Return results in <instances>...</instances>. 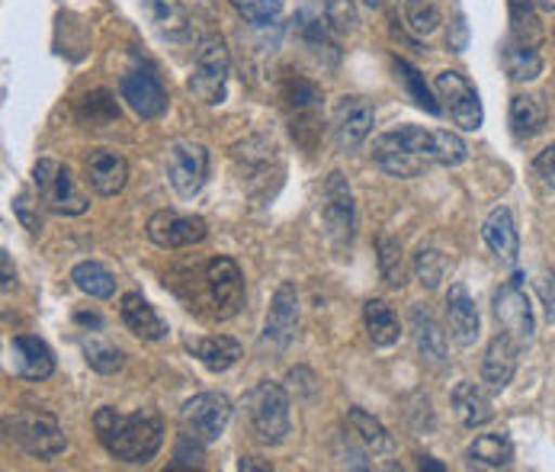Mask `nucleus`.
Instances as JSON below:
<instances>
[{"mask_svg":"<svg viewBox=\"0 0 555 472\" xmlns=\"http://www.w3.org/2000/svg\"><path fill=\"white\" fill-rule=\"evenodd\" d=\"M537 293H540V299H543L546 318H550V321H555V273L553 270H543V273L537 277Z\"/></svg>","mask_w":555,"mask_h":472,"instance_id":"49530a36","label":"nucleus"},{"mask_svg":"<svg viewBox=\"0 0 555 472\" xmlns=\"http://www.w3.org/2000/svg\"><path fill=\"white\" fill-rule=\"evenodd\" d=\"M318 13L327 20V26L334 33H353L360 23L353 0H318Z\"/></svg>","mask_w":555,"mask_h":472,"instance_id":"a19ab883","label":"nucleus"},{"mask_svg":"<svg viewBox=\"0 0 555 472\" xmlns=\"http://www.w3.org/2000/svg\"><path fill=\"white\" fill-rule=\"evenodd\" d=\"M550 123V110L543 103V97L537 93H517L511 100V132L520 139V142H530L537 139Z\"/></svg>","mask_w":555,"mask_h":472,"instance_id":"393cba45","label":"nucleus"},{"mask_svg":"<svg viewBox=\"0 0 555 472\" xmlns=\"http://www.w3.org/2000/svg\"><path fill=\"white\" fill-rule=\"evenodd\" d=\"M238 470L241 472H270V463H257L254 457H241Z\"/></svg>","mask_w":555,"mask_h":472,"instance_id":"8fccbe9b","label":"nucleus"},{"mask_svg":"<svg viewBox=\"0 0 555 472\" xmlns=\"http://www.w3.org/2000/svg\"><path fill=\"white\" fill-rule=\"evenodd\" d=\"M434 90H437V100H443V110L450 113V119L463 132H478L481 129L485 113H481L478 90L460 72H440L437 80H434Z\"/></svg>","mask_w":555,"mask_h":472,"instance_id":"9b49d317","label":"nucleus"},{"mask_svg":"<svg viewBox=\"0 0 555 472\" xmlns=\"http://www.w3.org/2000/svg\"><path fill=\"white\" fill-rule=\"evenodd\" d=\"M411 331H414V344L424 363H430L434 370H443L450 363L447 357V331L440 328V321L430 315V309L414 306L411 309Z\"/></svg>","mask_w":555,"mask_h":472,"instance_id":"4be33fe9","label":"nucleus"},{"mask_svg":"<svg viewBox=\"0 0 555 472\" xmlns=\"http://www.w3.org/2000/svg\"><path fill=\"white\" fill-rule=\"evenodd\" d=\"M139 3H142L149 23L158 29L164 39H173V42L186 39V33H190V13H186L183 0H139Z\"/></svg>","mask_w":555,"mask_h":472,"instance_id":"a878e982","label":"nucleus"},{"mask_svg":"<svg viewBox=\"0 0 555 472\" xmlns=\"http://www.w3.org/2000/svg\"><path fill=\"white\" fill-rule=\"evenodd\" d=\"M321 219H324V232L334 241V247H350L353 241V193L350 183L340 170H331L324 180V203H321Z\"/></svg>","mask_w":555,"mask_h":472,"instance_id":"1a4fd4ad","label":"nucleus"},{"mask_svg":"<svg viewBox=\"0 0 555 472\" xmlns=\"http://www.w3.org/2000/svg\"><path fill=\"white\" fill-rule=\"evenodd\" d=\"M447 321H450V334L460 347H476L478 334H481V318H478V306L463 283H453L447 293Z\"/></svg>","mask_w":555,"mask_h":472,"instance_id":"412c9836","label":"nucleus"},{"mask_svg":"<svg viewBox=\"0 0 555 472\" xmlns=\"http://www.w3.org/2000/svg\"><path fill=\"white\" fill-rule=\"evenodd\" d=\"M33 183H36V193H39V203L49 213H55V216H80L90 206V200L83 196V190L75 183L72 170L62 161H55V157L36 161Z\"/></svg>","mask_w":555,"mask_h":472,"instance_id":"20e7f679","label":"nucleus"},{"mask_svg":"<svg viewBox=\"0 0 555 472\" xmlns=\"http://www.w3.org/2000/svg\"><path fill=\"white\" fill-rule=\"evenodd\" d=\"M0 267H3V296H7L13 290V283H16V273H13V264H10L7 251H0Z\"/></svg>","mask_w":555,"mask_h":472,"instance_id":"09e8293b","label":"nucleus"},{"mask_svg":"<svg viewBox=\"0 0 555 472\" xmlns=\"http://www.w3.org/2000/svg\"><path fill=\"white\" fill-rule=\"evenodd\" d=\"M10 354H13L16 373L23 380H29V383H42V380H49L55 373V354L36 334H16L13 344H10Z\"/></svg>","mask_w":555,"mask_h":472,"instance_id":"6ab92c4d","label":"nucleus"},{"mask_svg":"<svg viewBox=\"0 0 555 472\" xmlns=\"http://www.w3.org/2000/svg\"><path fill=\"white\" fill-rule=\"evenodd\" d=\"M203 283L219 318H232L244 303V277L232 257H212L203 267Z\"/></svg>","mask_w":555,"mask_h":472,"instance_id":"ddd939ff","label":"nucleus"},{"mask_svg":"<svg viewBox=\"0 0 555 472\" xmlns=\"http://www.w3.org/2000/svg\"><path fill=\"white\" fill-rule=\"evenodd\" d=\"M72 280L83 296L90 299H113L116 296V277L106 264L100 260H80L72 270Z\"/></svg>","mask_w":555,"mask_h":472,"instance_id":"c756f323","label":"nucleus"},{"mask_svg":"<svg viewBox=\"0 0 555 472\" xmlns=\"http://www.w3.org/2000/svg\"><path fill=\"white\" fill-rule=\"evenodd\" d=\"M376 126V110L366 97H344L337 100L334 113H331V132H334V145L340 152H353L360 149L370 132Z\"/></svg>","mask_w":555,"mask_h":472,"instance_id":"f8f14e48","label":"nucleus"},{"mask_svg":"<svg viewBox=\"0 0 555 472\" xmlns=\"http://www.w3.org/2000/svg\"><path fill=\"white\" fill-rule=\"evenodd\" d=\"M537 0H507V16H511V42L524 49H540L543 46V23L537 13Z\"/></svg>","mask_w":555,"mask_h":472,"instance_id":"bb28decb","label":"nucleus"},{"mask_svg":"<svg viewBox=\"0 0 555 472\" xmlns=\"http://www.w3.org/2000/svg\"><path fill=\"white\" fill-rule=\"evenodd\" d=\"M83 167H87V183L96 196H116L129 183V161L116 149H93Z\"/></svg>","mask_w":555,"mask_h":472,"instance_id":"a211bd4d","label":"nucleus"},{"mask_svg":"<svg viewBox=\"0 0 555 472\" xmlns=\"http://www.w3.org/2000/svg\"><path fill=\"white\" fill-rule=\"evenodd\" d=\"M494 318H498L501 331L511 334L520 347L533 341L537 318H533V306L527 296V277L520 270L507 283H501V290L494 293Z\"/></svg>","mask_w":555,"mask_h":472,"instance_id":"6e6552de","label":"nucleus"},{"mask_svg":"<svg viewBox=\"0 0 555 472\" xmlns=\"http://www.w3.org/2000/svg\"><path fill=\"white\" fill-rule=\"evenodd\" d=\"M229 75H232V55H229L225 39L216 33L203 36L196 59H193V75L186 80L190 93L206 106H219L225 100Z\"/></svg>","mask_w":555,"mask_h":472,"instance_id":"7ed1b4c3","label":"nucleus"},{"mask_svg":"<svg viewBox=\"0 0 555 472\" xmlns=\"http://www.w3.org/2000/svg\"><path fill=\"white\" fill-rule=\"evenodd\" d=\"M203 460H206V444L180 434L177 450H173V467H203Z\"/></svg>","mask_w":555,"mask_h":472,"instance_id":"c03bdc74","label":"nucleus"},{"mask_svg":"<svg viewBox=\"0 0 555 472\" xmlns=\"http://www.w3.org/2000/svg\"><path fill=\"white\" fill-rule=\"evenodd\" d=\"M373 161L389 174V177H398V180H411V177H421L430 164L427 161H421V157L408 155V152H401L398 145H392L386 136H379L376 142H373Z\"/></svg>","mask_w":555,"mask_h":472,"instance_id":"c85d7f7f","label":"nucleus"},{"mask_svg":"<svg viewBox=\"0 0 555 472\" xmlns=\"http://www.w3.org/2000/svg\"><path fill=\"white\" fill-rule=\"evenodd\" d=\"M501 62H504L511 80H533L540 78V72H543L540 49H524V46H517V42H511V39H507L504 49H501Z\"/></svg>","mask_w":555,"mask_h":472,"instance_id":"72a5a7b5","label":"nucleus"},{"mask_svg":"<svg viewBox=\"0 0 555 472\" xmlns=\"http://www.w3.org/2000/svg\"><path fill=\"white\" fill-rule=\"evenodd\" d=\"M93 431L113 460L132 463V467L152 463L164 447V421L152 408H139L132 414H122V411L103 405L93 414Z\"/></svg>","mask_w":555,"mask_h":472,"instance_id":"f257e3e1","label":"nucleus"},{"mask_svg":"<svg viewBox=\"0 0 555 472\" xmlns=\"http://www.w3.org/2000/svg\"><path fill=\"white\" fill-rule=\"evenodd\" d=\"M363 321H366V334H370L373 347H392V344H398L401 324H398L396 312L389 309V303L370 299L363 306Z\"/></svg>","mask_w":555,"mask_h":472,"instance_id":"7c9ffc66","label":"nucleus"},{"mask_svg":"<svg viewBox=\"0 0 555 472\" xmlns=\"http://www.w3.org/2000/svg\"><path fill=\"white\" fill-rule=\"evenodd\" d=\"M404 23L414 36H430L440 26V7L434 0H408Z\"/></svg>","mask_w":555,"mask_h":472,"instance_id":"4c0bfd02","label":"nucleus"},{"mask_svg":"<svg viewBox=\"0 0 555 472\" xmlns=\"http://www.w3.org/2000/svg\"><path fill=\"white\" fill-rule=\"evenodd\" d=\"M145 235L164 251H180V247L199 244L203 238L209 235V226L199 216H186V213H177V209H160L149 219Z\"/></svg>","mask_w":555,"mask_h":472,"instance_id":"4468645a","label":"nucleus"},{"mask_svg":"<svg viewBox=\"0 0 555 472\" xmlns=\"http://www.w3.org/2000/svg\"><path fill=\"white\" fill-rule=\"evenodd\" d=\"M80 116L90 119V126H109V123L119 119V106H116V100L106 90H93V93L83 97Z\"/></svg>","mask_w":555,"mask_h":472,"instance_id":"ea45409f","label":"nucleus"},{"mask_svg":"<svg viewBox=\"0 0 555 472\" xmlns=\"http://www.w3.org/2000/svg\"><path fill=\"white\" fill-rule=\"evenodd\" d=\"M366 3H376V0H366Z\"/></svg>","mask_w":555,"mask_h":472,"instance_id":"864d4df0","label":"nucleus"},{"mask_svg":"<svg viewBox=\"0 0 555 472\" xmlns=\"http://www.w3.org/2000/svg\"><path fill=\"white\" fill-rule=\"evenodd\" d=\"M232 421V401L222 393H199L180 408V434L199 441V444H216Z\"/></svg>","mask_w":555,"mask_h":472,"instance_id":"0eeeda50","label":"nucleus"},{"mask_svg":"<svg viewBox=\"0 0 555 472\" xmlns=\"http://www.w3.org/2000/svg\"><path fill=\"white\" fill-rule=\"evenodd\" d=\"M453 411L466 428H485L494 418L491 398L478 386V383H460L453 390Z\"/></svg>","mask_w":555,"mask_h":472,"instance_id":"cd10ccee","label":"nucleus"},{"mask_svg":"<svg viewBox=\"0 0 555 472\" xmlns=\"http://www.w3.org/2000/svg\"><path fill=\"white\" fill-rule=\"evenodd\" d=\"M7 431L33 460H46L49 463V460L62 457L65 447H68V437H65L62 424L55 421V414L39 411V408L23 411L13 421H7Z\"/></svg>","mask_w":555,"mask_h":472,"instance_id":"423d86ee","label":"nucleus"},{"mask_svg":"<svg viewBox=\"0 0 555 472\" xmlns=\"http://www.w3.org/2000/svg\"><path fill=\"white\" fill-rule=\"evenodd\" d=\"M469 460L488 470H501L514 463V444L507 434H478L469 447Z\"/></svg>","mask_w":555,"mask_h":472,"instance_id":"473e14b6","label":"nucleus"},{"mask_svg":"<svg viewBox=\"0 0 555 472\" xmlns=\"http://www.w3.org/2000/svg\"><path fill=\"white\" fill-rule=\"evenodd\" d=\"M244 418L250 424V434L267 444L280 447L289 431H293V414H289V395L280 383H257L244 395Z\"/></svg>","mask_w":555,"mask_h":472,"instance_id":"f03ea898","label":"nucleus"},{"mask_svg":"<svg viewBox=\"0 0 555 472\" xmlns=\"http://www.w3.org/2000/svg\"><path fill=\"white\" fill-rule=\"evenodd\" d=\"M183 347L193 360H199L212 373L232 370L244 357V347L229 334H190V337H183Z\"/></svg>","mask_w":555,"mask_h":472,"instance_id":"f3484780","label":"nucleus"},{"mask_svg":"<svg viewBox=\"0 0 555 472\" xmlns=\"http://www.w3.org/2000/svg\"><path fill=\"white\" fill-rule=\"evenodd\" d=\"M421 470H434V472H443L447 467L443 463H437L434 457H421Z\"/></svg>","mask_w":555,"mask_h":472,"instance_id":"3c124183","label":"nucleus"},{"mask_svg":"<svg viewBox=\"0 0 555 472\" xmlns=\"http://www.w3.org/2000/svg\"><path fill=\"white\" fill-rule=\"evenodd\" d=\"M481 238L488 244V251L501 260V264H517V254H520V235H517V222H514V213L507 206H494L481 226Z\"/></svg>","mask_w":555,"mask_h":472,"instance_id":"5701e85b","label":"nucleus"},{"mask_svg":"<svg viewBox=\"0 0 555 472\" xmlns=\"http://www.w3.org/2000/svg\"><path fill=\"white\" fill-rule=\"evenodd\" d=\"M296 328H299V290L293 283H280V290L270 303L263 337L276 347H286L296 337Z\"/></svg>","mask_w":555,"mask_h":472,"instance_id":"aec40b11","label":"nucleus"},{"mask_svg":"<svg viewBox=\"0 0 555 472\" xmlns=\"http://www.w3.org/2000/svg\"><path fill=\"white\" fill-rule=\"evenodd\" d=\"M80 350H83L87 367L96 370V373H103V377L122 370V363H126L122 350L116 344H109L106 337H80Z\"/></svg>","mask_w":555,"mask_h":472,"instance_id":"f704fd0d","label":"nucleus"},{"mask_svg":"<svg viewBox=\"0 0 555 472\" xmlns=\"http://www.w3.org/2000/svg\"><path fill=\"white\" fill-rule=\"evenodd\" d=\"M533 174L540 177V183H543V187L555 190V142L550 145V149H543L540 155L533 157Z\"/></svg>","mask_w":555,"mask_h":472,"instance_id":"a18cd8bd","label":"nucleus"},{"mask_svg":"<svg viewBox=\"0 0 555 472\" xmlns=\"http://www.w3.org/2000/svg\"><path fill=\"white\" fill-rule=\"evenodd\" d=\"M167 180L180 196H196L209 180V149L199 142H173L167 152Z\"/></svg>","mask_w":555,"mask_h":472,"instance_id":"9d476101","label":"nucleus"},{"mask_svg":"<svg viewBox=\"0 0 555 472\" xmlns=\"http://www.w3.org/2000/svg\"><path fill=\"white\" fill-rule=\"evenodd\" d=\"M232 7L250 26H270L283 16V0H232Z\"/></svg>","mask_w":555,"mask_h":472,"instance_id":"79ce46f5","label":"nucleus"},{"mask_svg":"<svg viewBox=\"0 0 555 472\" xmlns=\"http://www.w3.org/2000/svg\"><path fill=\"white\" fill-rule=\"evenodd\" d=\"M466 42H469V23H466V16H463V13H456V16H453V23H450L447 46H450L453 52H463V49H466Z\"/></svg>","mask_w":555,"mask_h":472,"instance_id":"de8ad7c7","label":"nucleus"},{"mask_svg":"<svg viewBox=\"0 0 555 472\" xmlns=\"http://www.w3.org/2000/svg\"><path fill=\"white\" fill-rule=\"evenodd\" d=\"M376 257H379V273L389 286L401 290L408 283V267H404V254L396 238L383 235L376 241Z\"/></svg>","mask_w":555,"mask_h":472,"instance_id":"c9c22d12","label":"nucleus"},{"mask_svg":"<svg viewBox=\"0 0 555 472\" xmlns=\"http://www.w3.org/2000/svg\"><path fill=\"white\" fill-rule=\"evenodd\" d=\"M347 424H350V431H353V437L363 444V450L366 454H389L392 450V437H389V431L373 418V414H366L363 408H350L347 411Z\"/></svg>","mask_w":555,"mask_h":472,"instance_id":"2f4dec72","label":"nucleus"},{"mask_svg":"<svg viewBox=\"0 0 555 472\" xmlns=\"http://www.w3.org/2000/svg\"><path fill=\"white\" fill-rule=\"evenodd\" d=\"M447 273V257L437 247H421L414 254V277L421 280L424 290H437Z\"/></svg>","mask_w":555,"mask_h":472,"instance_id":"e433bc0d","label":"nucleus"},{"mask_svg":"<svg viewBox=\"0 0 555 472\" xmlns=\"http://www.w3.org/2000/svg\"><path fill=\"white\" fill-rule=\"evenodd\" d=\"M13 216L20 219V226H23L26 232H33V235H39V232H42V216H39V203L33 200V193H29V190L16 193V200H13Z\"/></svg>","mask_w":555,"mask_h":472,"instance_id":"37998d69","label":"nucleus"},{"mask_svg":"<svg viewBox=\"0 0 555 472\" xmlns=\"http://www.w3.org/2000/svg\"><path fill=\"white\" fill-rule=\"evenodd\" d=\"M119 318L122 324L142 337V341H164L167 337V321L155 312V306L142 296V293H126L119 303Z\"/></svg>","mask_w":555,"mask_h":472,"instance_id":"b1692460","label":"nucleus"},{"mask_svg":"<svg viewBox=\"0 0 555 472\" xmlns=\"http://www.w3.org/2000/svg\"><path fill=\"white\" fill-rule=\"evenodd\" d=\"M517 357H520V344L504 331L494 334L481 357V383L494 393H504L517 373Z\"/></svg>","mask_w":555,"mask_h":472,"instance_id":"dca6fc26","label":"nucleus"},{"mask_svg":"<svg viewBox=\"0 0 555 472\" xmlns=\"http://www.w3.org/2000/svg\"><path fill=\"white\" fill-rule=\"evenodd\" d=\"M386 139L398 145L401 152L421 157L427 164H443V167H456L463 164L469 149L466 142L450 132V129H424V126H401L396 132H386Z\"/></svg>","mask_w":555,"mask_h":472,"instance_id":"39448f33","label":"nucleus"},{"mask_svg":"<svg viewBox=\"0 0 555 472\" xmlns=\"http://www.w3.org/2000/svg\"><path fill=\"white\" fill-rule=\"evenodd\" d=\"M396 72H398V78H401V84L408 87V93H411V100L417 103V106H424L427 113H440L443 110V103H437L434 97H430V90H427V84H424V78L417 75V68H411L404 59H396Z\"/></svg>","mask_w":555,"mask_h":472,"instance_id":"58836bf2","label":"nucleus"},{"mask_svg":"<svg viewBox=\"0 0 555 472\" xmlns=\"http://www.w3.org/2000/svg\"><path fill=\"white\" fill-rule=\"evenodd\" d=\"M537 3H540L543 10H555V0H537Z\"/></svg>","mask_w":555,"mask_h":472,"instance_id":"603ef678","label":"nucleus"},{"mask_svg":"<svg viewBox=\"0 0 555 472\" xmlns=\"http://www.w3.org/2000/svg\"><path fill=\"white\" fill-rule=\"evenodd\" d=\"M119 93L122 100L142 116V119H160L170 106L167 87L160 84V78L152 68H132L126 72L119 80Z\"/></svg>","mask_w":555,"mask_h":472,"instance_id":"2eb2a0df","label":"nucleus"}]
</instances>
